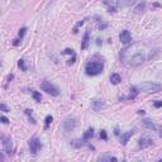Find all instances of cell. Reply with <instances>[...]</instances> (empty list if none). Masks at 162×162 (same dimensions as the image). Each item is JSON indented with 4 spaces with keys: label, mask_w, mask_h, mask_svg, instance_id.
<instances>
[{
    "label": "cell",
    "mask_w": 162,
    "mask_h": 162,
    "mask_svg": "<svg viewBox=\"0 0 162 162\" xmlns=\"http://www.w3.org/2000/svg\"><path fill=\"white\" fill-rule=\"evenodd\" d=\"M120 58L128 66L137 67L146 61V50L141 44H134V46L122 51Z\"/></svg>",
    "instance_id": "cell-1"
},
{
    "label": "cell",
    "mask_w": 162,
    "mask_h": 162,
    "mask_svg": "<svg viewBox=\"0 0 162 162\" xmlns=\"http://www.w3.org/2000/svg\"><path fill=\"white\" fill-rule=\"evenodd\" d=\"M136 0H104V4L108 7V12L115 13L116 8H127L134 4Z\"/></svg>",
    "instance_id": "cell-2"
},
{
    "label": "cell",
    "mask_w": 162,
    "mask_h": 162,
    "mask_svg": "<svg viewBox=\"0 0 162 162\" xmlns=\"http://www.w3.org/2000/svg\"><path fill=\"white\" fill-rule=\"evenodd\" d=\"M104 70V66L101 62H98V61H90L86 63L85 66V71H86V75L89 76H96L99 73H101Z\"/></svg>",
    "instance_id": "cell-3"
},
{
    "label": "cell",
    "mask_w": 162,
    "mask_h": 162,
    "mask_svg": "<svg viewBox=\"0 0 162 162\" xmlns=\"http://www.w3.org/2000/svg\"><path fill=\"white\" fill-rule=\"evenodd\" d=\"M137 89L139 91H143V93H158V91H161V85L156 84V82L146 81V82H142V84L137 85Z\"/></svg>",
    "instance_id": "cell-4"
},
{
    "label": "cell",
    "mask_w": 162,
    "mask_h": 162,
    "mask_svg": "<svg viewBox=\"0 0 162 162\" xmlns=\"http://www.w3.org/2000/svg\"><path fill=\"white\" fill-rule=\"evenodd\" d=\"M41 89L43 90V91H46L47 94H50V95H52V96H58L60 95V91H58L57 87L47 80H43L41 82Z\"/></svg>",
    "instance_id": "cell-5"
},
{
    "label": "cell",
    "mask_w": 162,
    "mask_h": 162,
    "mask_svg": "<svg viewBox=\"0 0 162 162\" xmlns=\"http://www.w3.org/2000/svg\"><path fill=\"white\" fill-rule=\"evenodd\" d=\"M28 144H29L30 153H32L33 156H36L37 153L41 151V148H42V143H41V141H39L38 138H32Z\"/></svg>",
    "instance_id": "cell-6"
},
{
    "label": "cell",
    "mask_w": 162,
    "mask_h": 162,
    "mask_svg": "<svg viewBox=\"0 0 162 162\" xmlns=\"http://www.w3.org/2000/svg\"><path fill=\"white\" fill-rule=\"evenodd\" d=\"M76 124H77V122L75 118H66L62 122V128H63L65 132H72L76 128Z\"/></svg>",
    "instance_id": "cell-7"
},
{
    "label": "cell",
    "mask_w": 162,
    "mask_h": 162,
    "mask_svg": "<svg viewBox=\"0 0 162 162\" xmlns=\"http://www.w3.org/2000/svg\"><path fill=\"white\" fill-rule=\"evenodd\" d=\"M1 143H3V151L7 152L8 155H12L13 152V143L10 137H5V136H1Z\"/></svg>",
    "instance_id": "cell-8"
},
{
    "label": "cell",
    "mask_w": 162,
    "mask_h": 162,
    "mask_svg": "<svg viewBox=\"0 0 162 162\" xmlns=\"http://www.w3.org/2000/svg\"><path fill=\"white\" fill-rule=\"evenodd\" d=\"M119 39H120V42L123 44H126V46H128V44L132 43V36H130L129 30H122L120 36H119Z\"/></svg>",
    "instance_id": "cell-9"
},
{
    "label": "cell",
    "mask_w": 162,
    "mask_h": 162,
    "mask_svg": "<svg viewBox=\"0 0 162 162\" xmlns=\"http://www.w3.org/2000/svg\"><path fill=\"white\" fill-rule=\"evenodd\" d=\"M104 105H105V101L103 99H94V100H91V109L94 112H100L104 108Z\"/></svg>",
    "instance_id": "cell-10"
},
{
    "label": "cell",
    "mask_w": 162,
    "mask_h": 162,
    "mask_svg": "<svg viewBox=\"0 0 162 162\" xmlns=\"http://www.w3.org/2000/svg\"><path fill=\"white\" fill-rule=\"evenodd\" d=\"M138 144L141 148H147V147H151L153 146V141L151 138H147V137H143L138 141Z\"/></svg>",
    "instance_id": "cell-11"
},
{
    "label": "cell",
    "mask_w": 162,
    "mask_h": 162,
    "mask_svg": "<svg viewBox=\"0 0 162 162\" xmlns=\"http://www.w3.org/2000/svg\"><path fill=\"white\" fill-rule=\"evenodd\" d=\"M133 136V130H128L126 133H122L120 134V143L122 146H126V144L129 142V138Z\"/></svg>",
    "instance_id": "cell-12"
},
{
    "label": "cell",
    "mask_w": 162,
    "mask_h": 162,
    "mask_svg": "<svg viewBox=\"0 0 162 162\" xmlns=\"http://www.w3.org/2000/svg\"><path fill=\"white\" fill-rule=\"evenodd\" d=\"M90 43V30H86L84 34V38H82V43H81V50H86L89 47Z\"/></svg>",
    "instance_id": "cell-13"
},
{
    "label": "cell",
    "mask_w": 162,
    "mask_h": 162,
    "mask_svg": "<svg viewBox=\"0 0 162 162\" xmlns=\"http://www.w3.org/2000/svg\"><path fill=\"white\" fill-rule=\"evenodd\" d=\"M87 144V142L85 141V139H73L72 142H71V146L72 147H75V148H81L82 146H86Z\"/></svg>",
    "instance_id": "cell-14"
},
{
    "label": "cell",
    "mask_w": 162,
    "mask_h": 162,
    "mask_svg": "<svg viewBox=\"0 0 162 162\" xmlns=\"http://www.w3.org/2000/svg\"><path fill=\"white\" fill-rule=\"evenodd\" d=\"M142 123H143V126L147 128V129H149V130H156L157 128H156V126H155V123H153L151 119H143L142 120Z\"/></svg>",
    "instance_id": "cell-15"
},
{
    "label": "cell",
    "mask_w": 162,
    "mask_h": 162,
    "mask_svg": "<svg viewBox=\"0 0 162 162\" xmlns=\"http://www.w3.org/2000/svg\"><path fill=\"white\" fill-rule=\"evenodd\" d=\"M99 161H109V162H116L118 160H116V157H114V156L109 155V153H105V155L100 156L99 157Z\"/></svg>",
    "instance_id": "cell-16"
},
{
    "label": "cell",
    "mask_w": 162,
    "mask_h": 162,
    "mask_svg": "<svg viewBox=\"0 0 162 162\" xmlns=\"http://www.w3.org/2000/svg\"><path fill=\"white\" fill-rule=\"evenodd\" d=\"M138 93H139V90L137 89V86H132L130 87V93H129V96H128V100H134L136 98H137V95H138Z\"/></svg>",
    "instance_id": "cell-17"
},
{
    "label": "cell",
    "mask_w": 162,
    "mask_h": 162,
    "mask_svg": "<svg viewBox=\"0 0 162 162\" xmlns=\"http://www.w3.org/2000/svg\"><path fill=\"white\" fill-rule=\"evenodd\" d=\"M120 81H122L120 75H118V73H112V75H110V82H112L113 85H118Z\"/></svg>",
    "instance_id": "cell-18"
},
{
    "label": "cell",
    "mask_w": 162,
    "mask_h": 162,
    "mask_svg": "<svg viewBox=\"0 0 162 162\" xmlns=\"http://www.w3.org/2000/svg\"><path fill=\"white\" fill-rule=\"evenodd\" d=\"M91 137H94V129H93V128H89V129H87L86 132L84 133V136H82V138H84L85 141H87V139H90Z\"/></svg>",
    "instance_id": "cell-19"
},
{
    "label": "cell",
    "mask_w": 162,
    "mask_h": 162,
    "mask_svg": "<svg viewBox=\"0 0 162 162\" xmlns=\"http://www.w3.org/2000/svg\"><path fill=\"white\" fill-rule=\"evenodd\" d=\"M30 91H32V95H33V98H34V100L37 101V103H41V100H42L41 94H39L38 91H36V90H30Z\"/></svg>",
    "instance_id": "cell-20"
},
{
    "label": "cell",
    "mask_w": 162,
    "mask_h": 162,
    "mask_svg": "<svg viewBox=\"0 0 162 162\" xmlns=\"http://www.w3.org/2000/svg\"><path fill=\"white\" fill-rule=\"evenodd\" d=\"M53 120V116L52 115H47L46 119H44V129H48V127H50V124L52 123Z\"/></svg>",
    "instance_id": "cell-21"
},
{
    "label": "cell",
    "mask_w": 162,
    "mask_h": 162,
    "mask_svg": "<svg viewBox=\"0 0 162 162\" xmlns=\"http://www.w3.org/2000/svg\"><path fill=\"white\" fill-rule=\"evenodd\" d=\"M144 9H146V3L143 1V3H141V4H139L137 8H136V9H134V12H136V13H142Z\"/></svg>",
    "instance_id": "cell-22"
},
{
    "label": "cell",
    "mask_w": 162,
    "mask_h": 162,
    "mask_svg": "<svg viewBox=\"0 0 162 162\" xmlns=\"http://www.w3.org/2000/svg\"><path fill=\"white\" fill-rule=\"evenodd\" d=\"M24 112H25V114H27L28 116H29L30 122H32L33 124H36V119H33V118H32V110H30V109H25Z\"/></svg>",
    "instance_id": "cell-23"
},
{
    "label": "cell",
    "mask_w": 162,
    "mask_h": 162,
    "mask_svg": "<svg viewBox=\"0 0 162 162\" xmlns=\"http://www.w3.org/2000/svg\"><path fill=\"white\" fill-rule=\"evenodd\" d=\"M18 66L22 69V71H27V67H25V63H24V60H19Z\"/></svg>",
    "instance_id": "cell-24"
},
{
    "label": "cell",
    "mask_w": 162,
    "mask_h": 162,
    "mask_svg": "<svg viewBox=\"0 0 162 162\" xmlns=\"http://www.w3.org/2000/svg\"><path fill=\"white\" fill-rule=\"evenodd\" d=\"M62 55H75V53H73L72 48H66V50L62 52Z\"/></svg>",
    "instance_id": "cell-25"
},
{
    "label": "cell",
    "mask_w": 162,
    "mask_h": 162,
    "mask_svg": "<svg viewBox=\"0 0 162 162\" xmlns=\"http://www.w3.org/2000/svg\"><path fill=\"white\" fill-rule=\"evenodd\" d=\"M25 32H27V28H22V29L20 30H19V33H18V34H19V38H23V37H24V34H25Z\"/></svg>",
    "instance_id": "cell-26"
},
{
    "label": "cell",
    "mask_w": 162,
    "mask_h": 162,
    "mask_svg": "<svg viewBox=\"0 0 162 162\" xmlns=\"http://www.w3.org/2000/svg\"><path fill=\"white\" fill-rule=\"evenodd\" d=\"M0 109H1V110H3V112H4V113H8V112H10V110L8 109V106H7V105H5L4 103H1V104H0Z\"/></svg>",
    "instance_id": "cell-27"
},
{
    "label": "cell",
    "mask_w": 162,
    "mask_h": 162,
    "mask_svg": "<svg viewBox=\"0 0 162 162\" xmlns=\"http://www.w3.org/2000/svg\"><path fill=\"white\" fill-rule=\"evenodd\" d=\"M100 138L104 139V141H106L108 139V136H106V132H105V130H101L100 132Z\"/></svg>",
    "instance_id": "cell-28"
},
{
    "label": "cell",
    "mask_w": 162,
    "mask_h": 162,
    "mask_svg": "<svg viewBox=\"0 0 162 162\" xmlns=\"http://www.w3.org/2000/svg\"><path fill=\"white\" fill-rule=\"evenodd\" d=\"M0 120H1V123H3V124H8V123H9V119H8L7 116H4V115H3L1 118H0Z\"/></svg>",
    "instance_id": "cell-29"
},
{
    "label": "cell",
    "mask_w": 162,
    "mask_h": 162,
    "mask_svg": "<svg viewBox=\"0 0 162 162\" xmlns=\"http://www.w3.org/2000/svg\"><path fill=\"white\" fill-rule=\"evenodd\" d=\"M153 106H155V108H161L162 106V100L155 101V103H153Z\"/></svg>",
    "instance_id": "cell-30"
},
{
    "label": "cell",
    "mask_w": 162,
    "mask_h": 162,
    "mask_svg": "<svg viewBox=\"0 0 162 162\" xmlns=\"http://www.w3.org/2000/svg\"><path fill=\"white\" fill-rule=\"evenodd\" d=\"M19 43H20V39H19V38H18V39H14V42H13L14 46H18Z\"/></svg>",
    "instance_id": "cell-31"
},
{
    "label": "cell",
    "mask_w": 162,
    "mask_h": 162,
    "mask_svg": "<svg viewBox=\"0 0 162 162\" xmlns=\"http://www.w3.org/2000/svg\"><path fill=\"white\" fill-rule=\"evenodd\" d=\"M114 134H115V136H120V133H119V129H118V128H115V129H114Z\"/></svg>",
    "instance_id": "cell-32"
},
{
    "label": "cell",
    "mask_w": 162,
    "mask_h": 162,
    "mask_svg": "<svg viewBox=\"0 0 162 162\" xmlns=\"http://www.w3.org/2000/svg\"><path fill=\"white\" fill-rule=\"evenodd\" d=\"M138 114L139 115H144L146 114V112H144V110H138Z\"/></svg>",
    "instance_id": "cell-33"
},
{
    "label": "cell",
    "mask_w": 162,
    "mask_h": 162,
    "mask_svg": "<svg viewBox=\"0 0 162 162\" xmlns=\"http://www.w3.org/2000/svg\"><path fill=\"white\" fill-rule=\"evenodd\" d=\"M158 130H160V137H162V127L158 128Z\"/></svg>",
    "instance_id": "cell-34"
},
{
    "label": "cell",
    "mask_w": 162,
    "mask_h": 162,
    "mask_svg": "<svg viewBox=\"0 0 162 162\" xmlns=\"http://www.w3.org/2000/svg\"><path fill=\"white\" fill-rule=\"evenodd\" d=\"M153 7H155V8H158V7H160V4H158V3H155V4H153Z\"/></svg>",
    "instance_id": "cell-35"
},
{
    "label": "cell",
    "mask_w": 162,
    "mask_h": 162,
    "mask_svg": "<svg viewBox=\"0 0 162 162\" xmlns=\"http://www.w3.org/2000/svg\"><path fill=\"white\" fill-rule=\"evenodd\" d=\"M161 162H162V160H161Z\"/></svg>",
    "instance_id": "cell-36"
}]
</instances>
